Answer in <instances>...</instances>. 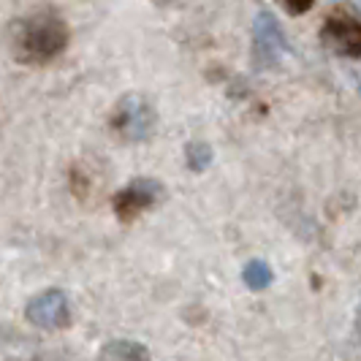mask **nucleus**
Segmentation results:
<instances>
[{
	"label": "nucleus",
	"instance_id": "nucleus-10",
	"mask_svg": "<svg viewBox=\"0 0 361 361\" xmlns=\"http://www.w3.org/2000/svg\"><path fill=\"white\" fill-rule=\"evenodd\" d=\"M283 6L288 8L290 14H307L310 8L315 6V0H283Z\"/></svg>",
	"mask_w": 361,
	"mask_h": 361
},
{
	"label": "nucleus",
	"instance_id": "nucleus-3",
	"mask_svg": "<svg viewBox=\"0 0 361 361\" xmlns=\"http://www.w3.org/2000/svg\"><path fill=\"white\" fill-rule=\"evenodd\" d=\"M25 318L36 326V329H47V331L66 329V326L71 324V307H68L66 290L49 288L36 293L27 302V307H25Z\"/></svg>",
	"mask_w": 361,
	"mask_h": 361
},
{
	"label": "nucleus",
	"instance_id": "nucleus-9",
	"mask_svg": "<svg viewBox=\"0 0 361 361\" xmlns=\"http://www.w3.org/2000/svg\"><path fill=\"white\" fill-rule=\"evenodd\" d=\"M185 161L193 171H204L212 163V147L207 142H190L185 147Z\"/></svg>",
	"mask_w": 361,
	"mask_h": 361
},
{
	"label": "nucleus",
	"instance_id": "nucleus-1",
	"mask_svg": "<svg viewBox=\"0 0 361 361\" xmlns=\"http://www.w3.org/2000/svg\"><path fill=\"white\" fill-rule=\"evenodd\" d=\"M68 27L54 14H38L14 25V52L22 63H44L66 49Z\"/></svg>",
	"mask_w": 361,
	"mask_h": 361
},
{
	"label": "nucleus",
	"instance_id": "nucleus-2",
	"mask_svg": "<svg viewBox=\"0 0 361 361\" xmlns=\"http://www.w3.org/2000/svg\"><path fill=\"white\" fill-rule=\"evenodd\" d=\"M109 126L123 142H147L158 126V114L142 92H128L117 101Z\"/></svg>",
	"mask_w": 361,
	"mask_h": 361
},
{
	"label": "nucleus",
	"instance_id": "nucleus-11",
	"mask_svg": "<svg viewBox=\"0 0 361 361\" xmlns=\"http://www.w3.org/2000/svg\"><path fill=\"white\" fill-rule=\"evenodd\" d=\"M356 326H359V331H361V307L356 310Z\"/></svg>",
	"mask_w": 361,
	"mask_h": 361
},
{
	"label": "nucleus",
	"instance_id": "nucleus-5",
	"mask_svg": "<svg viewBox=\"0 0 361 361\" xmlns=\"http://www.w3.org/2000/svg\"><path fill=\"white\" fill-rule=\"evenodd\" d=\"M161 196H163L161 182L145 180V177L142 180H133L114 196V212L120 215V220H133L139 212L149 209Z\"/></svg>",
	"mask_w": 361,
	"mask_h": 361
},
{
	"label": "nucleus",
	"instance_id": "nucleus-4",
	"mask_svg": "<svg viewBox=\"0 0 361 361\" xmlns=\"http://www.w3.org/2000/svg\"><path fill=\"white\" fill-rule=\"evenodd\" d=\"M286 49V33L280 27V22L261 11L258 17L253 19V57L261 68H267L271 63L280 60V54Z\"/></svg>",
	"mask_w": 361,
	"mask_h": 361
},
{
	"label": "nucleus",
	"instance_id": "nucleus-8",
	"mask_svg": "<svg viewBox=\"0 0 361 361\" xmlns=\"http://www.w3.org/2000/svg\"><path fill=\"white\" fill-rule=\"evenodd\" d=\"M242 277H245V286L253 290H264L267 286H271V267L267 264V261H250L247 267H245V271H242Z\"/></svg>",
	"mask_w": 361,
	"mask_h": 361
},
{
	"label": "nucleus",
	"instance_id": "nucleus-7",
	"mask_svg": "<svg viewBox=\"0 0 361 361\" xmlns=\"http://www.w3.org/2000/svg\"><path fill=\"white\" fill-rule=\"evenodd\" d=\"M145 345L130 343V340H111V343L104 345L101 350V359H114V361H136V359H147Z\"/></svg>",
	"mask_w": 361,
	"mask_h": 361
},
{
	"label": "nucleus",
	"instance_id": "nucleus-6",
	"mask_svg": "<svg viewBox=\"0 0 361 361\" xmlns=\"http://www.w3.org/2000/svg\"><path fill=\"white\" fill-rule=\"evenodd\" d=\"M324 44L337 54L345 57H361V22L345 17V14H331L326 19L321 30Z\"/></svg>",
	"mask_w": 361,
	"mask_h": 361
}]
</instances>
